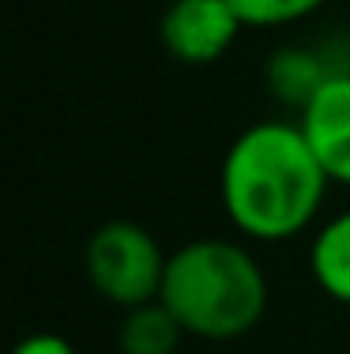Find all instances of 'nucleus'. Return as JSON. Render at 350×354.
<instances>
[{
    "instance_id": "f257e3e1",
    "label": "nucleus",
    "mask_w": 350,
    "mask_h": 354,
    "mask_svg": "<svg viewBox=\"0 0 350 354\" xmlns=\"http://www.w3.org/2000/svg\"><path fill=\"white\" fill-rule=\"evenodd\" d=\"M331 177L302 124L264 121L245 129L222 158V207L241 234L286 241L316 218Z\"/></svg>"
},
{
    "instance_id": "f03ea898",
    "label": "nucleus",
    "mask_w": 350,
    "mask_h": 354,
    "mask_svg": "<svg viewBox=\"0 0 350 354\" xmlns=\"http://www.w3.org/2000/svg\"><path fill=\"white\" fill-rule=\"evenodd\" d=\"M158 298L188 335L226 343L249 335L268 313V279L256 257L237 241L196 238L166 264Z\"/></svg>"
},
{
    "instance_id": "7ed1b4c3",
    "label": "nucleus",
    "mask_w": 350,
    "mask_h": 354,
    "mask_svg": "<svg viewBox=\"0 0 350 354\" xmlns=\"http://www.w3.org/2000/svg\"><path fill=\"white\" fill-rule=\"evenodd\" d=\"M83 264H87L90 286L106 301L121 309H136L162 294L170 257L162 252L151 230H144L139 223H128V218H113L90 234Z\"/></svg>"
},
{
    "instance_id": "20e7f679",
    "label": "nucleus",
    "mask_w": 350,
    "mask_h": 354,
    "mask_svg": "<svg viewBox=\"0 0 350 354\" xmlns=\"http://www.w3.org/2000/svg\"><path fill=\"white\" fill-rule=\"evenodd\" d=\"M241 15L230 0H173L162 12L158 35L173 61L215 64L241 35Z\"/></svg>"
},
{
    "instance_id": "39448f33",
    "label": "nucleus",
    "mask_w": 350,
    "mask_h": 354,
    "mask_svg": "<svg viewBox=\"0 0 350 354\" xmlns=\"http://www.w3.org/2000/svg\"><path fill=\"white\" fill-rule=\"evenodd\" d=\"M302 132L331 181L350 185V75H328L302 106Z\"/></svg>"
},
{
    "instance_id": "423d86ee",
    "label": "nucleus",
    "mask_w": 350,
    "mask_h": 354,
    "mask_svg": "<svg viewBox=\"0 0 350 354\" xmlns=\"http://www.w3.org/2000/svg\"><path fill=\"white\" fill-rule=\"evenodd\" d=\"M185 335L188 332L170 313V306L162 298H155V301H144L136 309H124L121 332H117V347H121V354H173Z\"/></svg>"
},
{
    "instance_id": "0eeeda50",
    "label": "nucleus",
    "mask_w": 350,
    "mask_h": 354,
    "mask_svg": "<svg viewBox=\"0 0 350 354\" xmlns=\"http://www.w3.org/2000/svg\"><path fill=\"white\" fill-rule=\"evenodd\" d=\"M313 279L328 298L350 306V212L331 218L313 241L309 252Z\"/></svg>"
},
{
    "instance_id": "6e6552de",
    "label": "nucleus",
    "mask_w": 350,
    "mask_h": 354,
    "mask_svg": "<svg viewBox=\"0 0 350 354\" xmlns=\"http://www.w3.org/2000/svg\"><path fill=\"white\" fill-rule=\"evenodd\" d=\"M230 4L245 27H279V23H294L313 15L328 0H230Z\"/></svg>"
},
{
    "instance_id": "1a4fd4ad",
    "label": "nucleus",
    "mask_w": 350,
    "mask_h": 354,
    "mask_svg": "<svg viewBox=\"0 0 350 354\" xmlns=\"http://www.w3.org/2000/svg\"><path fill=\"white\" fill-rule=\"evenodd\" d=\"M12 354H76V347L57 332H35V335L15 343Z\"/></svg>"
}]
</instances>
